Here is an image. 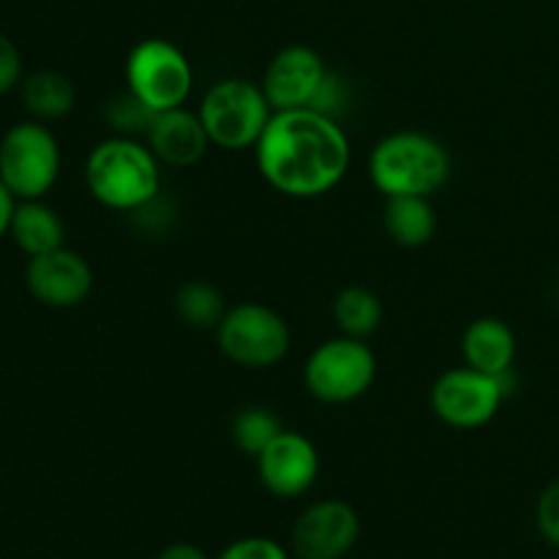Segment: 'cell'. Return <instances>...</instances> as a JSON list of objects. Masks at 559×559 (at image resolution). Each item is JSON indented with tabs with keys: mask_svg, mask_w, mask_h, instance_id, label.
<instances>
[{
	"mask_svg": "<svg viewBox=\"0 0 559 559\" xmlns=\"http://www.w3.org/2000/svg\"><path fill=\"white\" fill-rule=\"evenodd\" d=\"M254 151L262 178L295 200H317L336 189L353 158L342 123L314 109L273 112Z\"/></svg>",
	"mask_w": 559,
	"mask_h": 559,
	"instance_id": "obj_1",
	"label": "cell"
},
{
	"mask_svg": "<svg viewBox=\"0 0 559 559\" xmlns=\"http://www.w3.org/2000/svg\"><path fill=\"white\" fill-rule=\"evenodd\" d=\"M85 183L98 205L134 213L162 194V164L147 142L112 134L87 153Z\"/></svg>",
	"mask_w": 559,
	"mask_h": 559,
	"instance_id": "obj_2",
	"label": "cell"
},
{
	"mask_svg": "<svg viewBox=\"0 0 559 559\" xmlns=\"http://www.w3.org/2000/svg\"><path fill=\"white\" fill-rule=\"evenodd\" d=\"M369 178L385 200L435 197L451 178V153L424 131H393L371 151Z\"/></svg>",
	"mask_w": 559,
	"mask_h": 559,
	"instance_id": "obj_3",
	"label": "cell"
},
{
	"mask_svg": "<svg viewBox=\"0 0 559 559\" xmlns=\"http://www.w3.org/2000/svg\"><path fill=\"white\" fill-rule=\"evenodd\" d=\"M197 115L211 136V145L222 151H246L260 142L273 118V107L262 85L243 76H229L207 87Z\"/></svg>",
	"mask_w": 559,
	"mask_h": 559,
	"instance_id": "obj_4",
	"label": "cell"
},
{
	"mask_svg": "<svg viewBox=\"0 0 559 559\" xmlns=\"http://www.w3.org/2000/svg\"><path fill=\"white\" fill-rule=\"evenodd\" d=\"M60 178L58 136L41 120H20L0 140V180L16 200H44Z\"/></svg>",
	"mask_w": 559,
	"mask_h": 559,
	"instance_id": "obj_5",
	"label": "cell"
},
{
	"mask_svg": "<svg viewBox=\"0 0 559 559\" xmlns=\"http://www.w3.org/2000/svg\"><path fill=\"white\" fill-rule=\"evenodd\" d=\"M216 344L227 360L240 369H273L282 364L293 344L287 320L265 304H238L227 309L216 328Z\"/></svg>",
	"mask_w": 559,
	"mask_h": 559,
	"instance_id": "obj_6",
	"label": "cell"
},
{
	"mask_svg": "<svg viewBox=\"0 0 559 559\" xmlns=\"http://www.w3.org/2000/svg\"><path fill=\"white\" fill-rule=\"evenodd\" d=\"M126 87L153 112L183 107L194 87V69L178 44L142 38L126 58Z\"/></svg>",
	"mask_w": 559,
	"mask_h": 559,
	"instance_id": "obj_7",
	"label": "cell"
},
{
	"mask_svg": "<svg viewBox=\"0 0 559 559\" xmlns=\"http://www.w3.org/2000/svg\"><path fill=\"white\" fill-rule=\"evenodd\" d=\"M377 377V358L360 338L338 336L322 342L304 369L306 388L322 404H349L369 393Z\"/></svg>",
	"mask_w": 559,
	"mask_h": 559,
	"instance_id": "obj_8",
	"label": "cell"
},
{
	"mask_svg": "<svg viewBox=\"0 0 559 559\" xmlns=\"http://www.w3.org/2000/svg\"><path fill=\"white\" fill-rule=\"evenodd\" d=\"M511 371L502 377L484 374L473 366L445 371L431 388V409L451 429H480L491 424L508 396Z\"/></svg>",
	"mask_w": 559,
	"mask_h": 559,
	"instance_id": "obj_9",
	"label": "cell"
},
{
	"mask_svg": "<svg viewBox=\"0 0 559 559\" xmlns=\"http://www.w3.org/2000/svg\"><path fill=\"white\" fill-rule=\"evenodd\" d=\"M358 538V511L344 500H320L295 519L289 546L298 559H344Z\"/></svg>",
	"mask_w": 559,
	"mask_h": 559,
	"instance_id": "obj_10",
	"label": "cell"
},
{
	"mask_svg": "<svg viewBox=\"0 0 559 559\" xmlns=\"http://www.w3.org/2000/svg\"><path fill=\"white\" fill-rule=\"evenodd\" d=\"M325 76L328 66L320 52L304 44H293L273 55L260 85L273 112H287V109H309Z\"/></svg>",
	"mask_w": 559,
	"mask_h": 559,
	"instance_id": "obj_11",
	"label": "cell"
},
{
	"mask_svg": "<svg viewBox=\"0 0 559 559\" xmlns=\"http://www.w3.org/2000/svg\"><path fill=\"white\" fill-rule=\"evenodd\" d=\"M27 293L49 309H74L93 289V271L80 251L66 246L49 254L31 257L25 267Z\"/></svg>",
	"mask_w": 559,
	"mask_h": 559,
	"instance_id": "obj_12",
	"label": "cell"
},
{
	"mask_svg": "<svg viewBox=\"0 0 559 559\" xmlns=\"http://www.w3.org/2000/svg\"><path fill=\"white\" fill-rule=\"evenodd\" d=\"M257 473L262 486L273 497L295 500L304 497L320 475V453L309 437L298 431H282L265 451L257 456Z\"/></svg>",
	"mask_w": 559,
	"mask_h": 559,
	"instance_id": "obj_13",
	"label": "cell"
},
{
	"mask_svg": "<svg viewBox=\"0 0 559 559\" xmlns=\"http://www.w3.org/2000/svg\"><path fill=\"white\" fill-rule=\"evenodd\" d=\"M145 140L158 164H167L175 169L194 167L211 147V136H207L200 115L186 107L158 112Z\"/></svg>",
	"mask_w": 559,
	"mask_h": 559,
	"instance_id": "obj_14",
	"label": "cell"
},
{
	"mask_svg": "<svg viewBox=\"0 0 559 559\" xmlns=\"http://www.w3.org/2000/svg\"><path fill=\"white\" fill-rule=\"evenodd\" d=\"M464 364L484 374L502 377L511 371L516 360V336L508 328V322L497 317H478L467 325L462 336Z\"/></svg>",
	"mask_w": 559,
	"mask_h": 559,
	"instance_id": "obj_15",
	"label": "cell"
},
{
	"mask_svg": "<svg viewBox=\"0 0 559 559\" xmlns=\"http://www.w3.org/2000/svg\"><path fill=\"white\" fill-rule=\"evenodd\" d=\"M9 235L16 249L31 260L63 246L66 224L44 200H16Z\"/></svg>",
	"mask_w": 559,
	"mask_h": 559,
	"instance_id": "obj_16",
	"label": "cell"
},
{
	"mask_svg": "<svg viewBox=\"0 0 559 559\" xmlns=\"http://www.w3.org/2000/svg\"><path fill=\"white\" fill-rule=\"evenodd\" d=\"M22 107L27 109L33 120L52 123V120L66 118L76 104V87L71 76L55 69H38L22 76L20 82Z\"/></svg>",
	"mask_w": 559,
	"mask_h": 559,
	"instance_id": "obj_17",
	"label": "cell"
},
{
	"mask_svg": "<svg viewBox=\"0 0 559 559\" xmlns=\"http://www.w3.org/2000/svg\"><path fill=\"white\" fill-rule=\"evenodd\" d=\"M382 224L393 243L404 249H420L431 243L437 233V213L431 197H388Z\"/></svg>",
	"mask_w": 559,
	"mask_h": 559,
	"instance_id": "obj_18",
	"label": "cell"
},
{
	"mask_svg": "<svg viewBox=\"0 0 559 559\" xmlns=\"http://www.w3.org/2000/svg\"><path fill=\"white\" fill-rule=\"evenodd\" d=\"M382 317H385V309H382L380 295L371 293L369 287H344L333 298V320L342 336L366 342L380 331Z\"/></svg>",
	"mask_w": 559,
	"mask_h": 559,
	"instance_id": "obj_19",
	"label": "cell"
},
{
	"mask_svg": "<svg viewBox=\"0 0 559 559\" xmlns=\"http://www.w3.org/2000/svg\"><path fill=\"white\" fill-rule=\"evenodd\" d=\"M173 309L178 320L194 331H216L227 314L222 289L213 287L211 282H202V278L180 284L173 298Z\"/></svg>",
	"mask_w": 559,
	"mask_h": 559,
	"instance_id": "obj_20",
	"label": "cell"
},
{
	"mask_svg": "<svg viewBox=\"0 0 559 559\" xmlns=\"http://www.w3.org/2000/svg\"><path fill=\"white\" fill-rule=\"evenodd\" d=\"M284 431L282 420L267 407H243L233 418V442L246 456L257 459Z\"/></svg>",
	"mask_w": 559,
	"mask_h": 559,
	"instance_id": "obj_21",
	"label": "cell"
},
{
	"mask_svg": "<svg viewBox=\"0 0 559 559\" xmlns=\"http://www.w3.org/2000/svg\"><path fill=\"white\" fill-rule=\"evenodd\" d=\"M158 112H153L142 98H136L134 93L126 87L123 93H115L107 104H104V123L109 126L115 136H147L153 120Z\"/></svg>",
	"mask_w": 559,
	"mask_h": 559,
	"instance_id": "obj_22",
	"label": "cell"
},
{
	"mask_svg": "<svg viewBox=\"0 0 559 559\" xmlns=\"http://www.w3.org/2000/svg\"><path fill=\"white\" fill-rule=\"evenodd\" d=\"M349 104H353V91H349L347 80H344L342 74H336V71L328 69L325 82H322L320 93H317V98L311 102L309 109H314V112H320V115H328V118H333L342 123V118L347 115Z\"/></svg>",
	"mask_w": 559,
	"mask_h": 559,
	"instance_id": "obj_23",
	"label": "cell"
},
{
	"mask_svg": "<svg viewBox=\"0 0 559 559\" xmlns=\"http://www.w3.org/2000/svg\"><path fill=\"white\" fill-rule=\"evenodd\" d=\"M216 559H293L278 540L265 538V535H249L238 538L218 551Z\"/></svg>",
	"mask_w": 559,
	"mask_h": 559,
	"instance_id": "obj_24",
	"label": "cell"
},
{
	"mask_svg": "<svg viewBox=\"0 0 559 559\" xmlns=\"http://www.w3.org/2000/svg\"><path fill=\"white\" fill-rule=\"evenodd\" d=\"M535 524H538L540 538L559 549V480L540 491L538 506H535Z\"/></svg>",
	"mask_w": 559,
	"mask_h": 559,
	"instance_id": "obj_25",
	"label": "cell"
},
{
	"mask_svg": "<svg viewBox=\"0 0 559 559\" xmlns=\"http://www.w3.org/2000/svg\"><path fill=\"white\" fill-rule=\"evenodd\" d=\"M22 55L20 47L5 33H0V96L20 87L22 82Z\"/></svg>",
	"mask_w": 559,
	"mask_h": 559,
	"instance_id": "obj_26",
	"label": "cell"
},
{
	"mask_svg": "<svg viewBox=\"0 0 559 559\" xmlns=\"http://www.w3.org/2000/svg\"><path fill=\"white\" fill-rule=\"evenodd\" d=\"M156 559H211L200 546L186 544V540H178V544H167L162 551H158Z\"/></svg>",
	"mask_w": 559,
	"mask_h": 559,
	"instance_id": "obj_27",
	"label": "cell"
},
{
	"mask_svg": "<svg viewBox=\"0 0 559 559\" xmlns=\"http://www.w3.org/2000/svg\"><path fill=\"white\" fill-rule=\"evenodd\" d=\"M14 207H16V197L5 189V183L0 180V240L9 235L11 227V216H14Z\"/></svg>",
	"mask_w": 559,
	"mask_h": 559,
	"instance_id": "obj_28",
	"label": "cell"
}]
</instances>
